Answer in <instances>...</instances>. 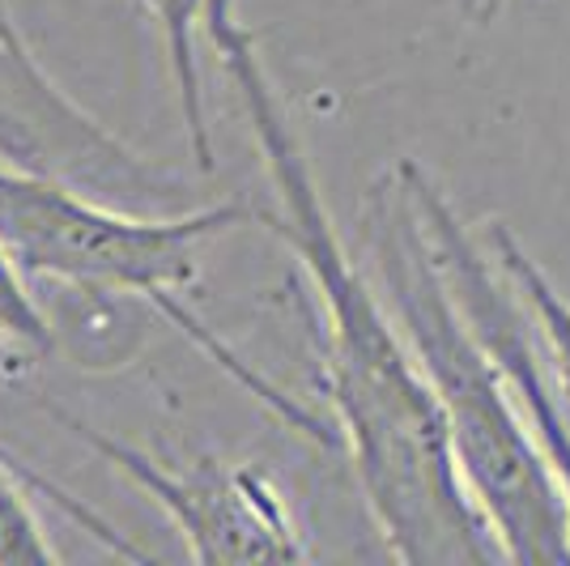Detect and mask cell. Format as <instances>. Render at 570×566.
<instances>
[{
    "label": "cell",
    "instance_id": "cell-1",
    "mask_svg": "<svg viewBox=\"0 0 570 566\" xmlns=\"http://www.w3.org/2000/svg\"><path fill=\"white\" fill-rule=\"evenodd\" d=\"M205 30L235 81L268 184L277 192V209H264L261 231L277 235L298 256L315 290L324 315L320 371L336 439L354 460L357 490L387 554L409 566L507 563V549L455 465L426 371L375 277L336 231L289 111L264 69L256 35L238 22L235 0H209Z\"/></svg>",
    "mask_w": 570,
    "mask_h": 566
},
{
    "label": "cell",
    "instance_id": "cell-2",
    "mask_svg": "<svg viewBox=\"0 0 570 566\" xmlns=\"http://www.w3.org/2000/svg\"><path fill=\"white\" fill-rule=\"evenodd\" d=\"M357 226L371 277L426 371L455 465L507 549V563H570L567 495L523 422L507 371L455 303L401 163L371 184Z\"/></svg>",
    "mask_w": 570,
    "mask_h": 566
},
{
    "label": "cell",
    "instance_id": "cell-3",
    "mask_svg": "<svg viewBox=\"0 0 570 566\" xmlns=\"http://www.w3.org/2000/svg\"><path fill=\"white\" fill-rule=\"evenodd\" d=\"M238 226H264L261 205L222 201L179 213H132L65 179L0 163V252L22 277L145 299L170 329L188 332L226 375L238 379L285 426L320 443H336V435L324 430L311 409L285 397L277 383L247 367L214 329L191 315L188 294L200 282V247Z\"/></svg>",
    "mask_w": 570,
    "mask_h": 566
},
{
    "label": "cell",
    "instance_id": "cell-4",
    "mask_svg": "<svg viewBox=\"0 0 570 566\" xmlns=\"http://www.w3.org/2000/svg\"><path fill=\"white\" fill-rule=\"evenodd\" d=\"M0 163L65 179L132 213H179L188 179L116 137L43 69L0 0Z\"/></svg>",
    "mask_w": 570,
    "mask_h": 566
},
{
    "label": "cell",
    "instance_id": "cell-5",
    "mask_svg": "<svg viewBox=\"0 0 570 566\" xmlns=\"http://www.w3.org/2000/svg\"><path fill=\"white\" fill-rule=\"evenodd\" d=\"M60 426L98 451L137 490L154 498L188 541V554L205 566L230 563H307V533L298 528L294 507L273 472L252 460L196 456L170 465L163 456L128 448L65 409H51Z\"/></svg>",
    "mask_w": 570,
    "mask_h": 566
},
{
    "label": "cell",
    "instance_id": "cell-6",
    "mask_svg": "<svg viewBox=\"0 0 570 566\" xmlns=\"http://www.w3.org/2000/svg\"><path fill=\"white\" fill-rule=\"evenodd\" d=\"M401 166L409 188H413V201L422 209L434 256L448 273L455 303H460V311L469 315L476 336L485 341V350L494 354V362L511 379V392H515L523 422L532 426L549 469H553L562 495H567L570 511V401L562 397V388L553 379L546 341H541V332L532 329V315H528L523 299L515 294V285L507 282L499 260L490 256L485 238H476L464 226V217L439 192V184L426 175V166L413 163V158H401Z\"/></svg>",
    "mask_w": 570,
    "mask_h": 566
},
{
    "label": "cell",
    "instance_id": "cell-7",
    "mask_svg": "<svg viewBox=\"0 0 570 566\" xmlns=\"http://www.w3.org/2000/svg\"><path fill=\"white\" fill-rule=\"evenodd\" d=\"M145 9L158 35H163V51H167V69L179 95V111H184V128H188V145L196 166L209 175L217 166L214 149V124H209V107H205V81H200V60H196V30L205 26L209 0H132Z\"/></svg>",
    "mask_w": 570,
    "mask_h": 566
},
{
    "label": "cell",
    "instance_id": "cell-8",
    "mask_svg": "<svg viewBox=\"0 0 570 566\" xmlns=\"http://www.w3.org/2000/svg\"><path fill=\"white\" fill-rule=\"evenodd\" d=\"M481 238H485L490 256L499 260V269L507 273V282L515 285V294L523 299L528 315L537 320V332H541V341H546L553 379H558L562 397L570 401V299L553 285V277L537 264V256L523 247L520 238L511 235L507 222L490 217L485 231H481Z\"/></svg>",
    "mask_w": 570,
    "mask_h": 566
},
{
    "label": "cell",
    "instance_id": "cell-9",
    "mask_svg": "<svg viewBox=\"0 0 570 566\" xmlns=\"http://www.w3.org/2000/svg\"><path fill=\"white\" fill-rule=\"evenodd\" d=\"M56 350V336L35 290L26 285V277L9 264V256L0 252V367L4 358H39Z\"/></svg>",
    "mask_w": 570,
    "mask_h": 566
},
{
    "label": "cell",
    "instance_id": "cell-10",
    "mask_svg": "<svg viewBox=\"0 0 570 566\" xmlns=\"http://www.w3.org/2000/svg\"><path fill=\"white\" fill-rule=\"evenodd\" d=\"M455 4H460V9L469 13V18H476L481 26H490L502 13V9L511 4V0H455Z\"/></svg>",
    "mask_w": 570,
    "mask_h": 566
}]
</instances>
